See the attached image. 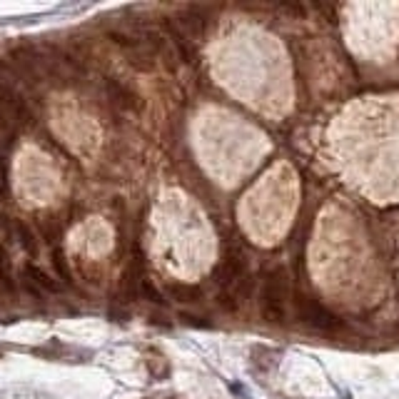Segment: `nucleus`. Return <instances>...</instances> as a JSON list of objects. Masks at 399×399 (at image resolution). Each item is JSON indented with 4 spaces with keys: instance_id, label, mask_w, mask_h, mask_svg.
<instances>
[{
    "instance_id": "obj_10",
    "label": "nucleus",
    "mask_w": 399,
    "mask_h": 399,
    "mask_svg": "<svg viewBox=\"0 0 399 399\" xmlns=\"http://www.w3.org/2000/svg\"><path fill=\"white\" fill-rule=\"evenodd\" d=\"M140 295L150 302V305H155V307H165L163 292L157 289V285L152 280H140Z\"/></svg>"
},
{
    "instance_id": "obj_17",
    "label": "nucleus",
    "mask_w": 399,
    "mask_h": 399,
    "mask_svg": "<svg viewBox=\"0 0 399 399\" xmlns=\"http://www.w3.org/2000/svg\"><path fill=\"white\" fill-rule=\"evenodd\" d=\"M147 322H150V325H157V327H165V329L172 327V322H165L163 314H150V320Z\"/></svg>"
},
{
    "instance_id": "obj_16",
    "label": "nucleus",
    "mask_w": 399,
    "mask_h": 399,
    "mask_svg": "<svg viewBox=\"0 0 399 399\" xmlns=\"http://www.w3.org/2000/svg\"><path fill=\"white\" fill-rule=\"evenodd\" d=\"M23 287H25V292H28V295H33V297H35V300H40V289H38V287H35L33 282L28 280V277H25V275H23Z\"/></svg>"
},
{
    "instance_id": "obj_6",
    "label": "nucleus",
    "mask_w": 399,
    "mask_h": 399,
    "mask_svg": "<svg viewBox=\"0 0 399 399\" xmlns=\"http://www.w3.org/2000/svg\"><path fill=\"white\" fill-rule=\"evenodd\" d=\"M23 275L28 277V280L33 282L38 289H45V292H63V285H60L58 280H52L48 272H43V269L38 267V265H33V262H28L25 267H23Z\"/></svg>"
},
{
    "instance_id": "obj_2",
    "label": "nucleus",
    "mask_w": 399,
    "mask_h": 399,
    "mask_svg": "<svg viewBox=\"0 0 399 399\" xmlns=\"http://www.w3.org/2000/svg\"><path fill=\"white\" fill-rule=\"evenodd\" d=\"M295 309H297V317H300L305 325L314 329H322V332H329V329H337L340 327V320L329 312L325 305H320L317 300L307 295H297L295 297Z\"/></svg>"
},
{
    "instance_id": "obj_13",
    "label": "nucleus",
    "mask_w": 399,
    "mask_h": 399,
    "mask_svg": "<svg viewBox=\"0 0 399 399\" xmlns=\"http://www.w3.org/2000/svg\"><path fill=\"white\" fill-rule=\"evenodd\" d=\"M217 307L220 309H225V312H235L237 309V300H235V295L232 292H227V289H223L220 295H217Z\"/></svg>"
},
{
    "instance_id": "obj_14",
    "label": "nucleus",
    "mask_w": 399,
    "mask_h": 399,
    "mask_svg": "<svg viewBox=\"0 0 399 399\" xmlns=\"http://www.w3.org/2000/svg\"><path fill=\"white\" fill-rule=\"evenodd\" d=\"M177 317H180V322H183V325H187V327H203V329L209 327V322H203V317H197V314L180 312Z\"/></svg>"
},
{
    "instance_id": "obj_8",
    "label": "nucleus",
    "mask_w": 399,
    "mask_h": 399,
    "mask_svg": "<svg viewBox=\"0 0 399 399\" xmlns=\"http://www.w3.org/2000/svg\"><path fill=\"white\" fill-rule=\"evenodd\" d=\"M127 63H130V68H135L138 72H152L155 70V55L147 52L145 48L127 50Z\"/></svg>"
},
{
    "instance_id": "obj_12",
    "label": "nucleus",
    "mask_w": 399,
    "mask_h": 399,
    "mask_svg": "<svg viewBox=\"0 0 399 399\" xmlns=\"http://www.w3.org/2000/svg\"><path fill=\"white\" fill-rule=\"evenodd\" d=\"M50 262H52V267L58 269V275L63 277L65 282H70V269H68V260H65V252L60 247H52L50 252Z\"/></svg>"
},
{
    "instance_id": "obj_4",
    "label": "nucleus",
    "mask_w": 399,
    "mask_h": 399,
    "mask_svg": "<svg viewBox=\"0 0 399 399\" xmlns=\"http://www.w3.org/2000/svg\"><path fill=\"white\" fill-rule=\"evenodd\" d=\"M105 92H108V98L110 103L123 112H140L143 110V98H140L138 92L130 90L127 85L118 83V80H108L105 83Z\"/></svg>"
},
{
    "instance_id": "obj_9",
    "label": "nucleus",
    "mask_w": 399,
    "mask_h": 399,
    "mask_svg": "<svg viewBox=\"0 0 399 399\" xmlns=\"http://www.w3.org/2000/svg\"><path fill=\"white\" fill-rule=\"evenodd\" d=\"M13 225H15V232H18L23 249H25V252H30V255H38V235L33 232V227H30V225H25L23 220H13Z\"/></svg>"
},
{
    "instance_id": "obj_18",
    "label": "nucleus",
    "mask_w": 399,
    "mask_h": 399,
    "mask_svg": "<svg viewBox=\"0 0 399 399\" xmlns=\"http://www.w3.org/2000/svg\"><path fill=\"white\" fill-rule=\"evenodd\" d=\"M8 118H10V115H8L6 110H0V132H6L8 127H10V120Z\"/></svg>"
},
{
    "instance_id": "obj_15",
    "label": "nucleus",
    "mask_w": 399,
    "mask_h": 399,
    "mask_svg": "<svg viewBox=\"0 0 399 399\" xmlns=\"http://www.w3.org/2000/svg\"><path fill=\"white\" fill-rule=\"evenodd\" d=\"M0 195H8V165L3 155H0Z\"/></svg>"
},
{
    "instance_id": "obj_3",
    "label": "nucleus",
    "mask_w": 399,
    "mask_h": 399,
    "mask_svg": "<svg viewBox=\"0 0 399 399\" xmlns=\"http://www.w3.org/2000/svg\"><path fill=\"white\" fill-rule=\"evenodd\" d=\"M245 275H247V260H245V255H240V252H227V255L220 260V265L215 267V275L212 277H215V282L220 287L227 289V287H235Z\"/></svg>"
},
{
    "instance_id": "obj_1",
    "label": "nucleus",
    "mask_w": 399,
    "mask_h": 399,
    "mask_svg": "<svg viewBox=\"0 0 399 399\" xmlns=\"http://www.w3.org/2000/svg\"><path fill=\"white\" fill-rule=\"evenodd\" d=\"M287 300H289V282L285 269H272L265 277V285H262V317L272 325H280L287 317Z\"/></svg>"
},
{
    "instance_id": "obj_5",
    "label": "nucleus",
    "mask_w": 399,
    "mask_h": 399,
    "mask_svg": "<svg viewBox=\"0 0 399 399\" xmlns=\"http://www.w3.org/2000/svg\"><path fill=\"white\" fill-rule=\"evenodd\" d=\"M165 292L172 297V302L177 305H197L203 302V287L200 285H187V282H167Z\"/></svg>"
},
{
    "instance_id": "obj_7",
    "label": "nucleus",
    "mask_w": 399,
    "mask_h": 399,
    "mask_svg": "<svg viewBox=\"0 0 399 399\" xmlns=\"http://www.w3.org/2000/svg\"><path fill=\"white\" fill-rule=\"evenodd\" d=\"M0 287L6 289L8 295H18V287H15L13 280V260L8 255V249L0 245Z\"/></svg>"
},
{
    "instance_id": "obj_19",
    "label": "nucleus",
    "mask_w": 399,
    "mask_h": 399,
    "mask_svg": "<svg viewBox=\"0 0 399 399\" xmlns=\"http://www.w3.org/2000/svg\"><path fill=\"white\" fill-rule=\"evenodd\" d=\"M167 399H175V397H167Z\"/></svg>"
},
{
    "instance_id": "obj_11",
    "label": "nucleus",
    "mask_w": 399,
    "mask_h": 399,
    "mask_svg": "<svg viewBox=\"0 0 399 399\" xmlns=\"http://www.w3.org/2000/svg\"><path fill=\"white\" fill-rule=\"evenodd\" d=\"M138 292H140L138 272H135V269H127V272L123 275V297L125 300H132Z\"/></svg>"
}]
</instances>
